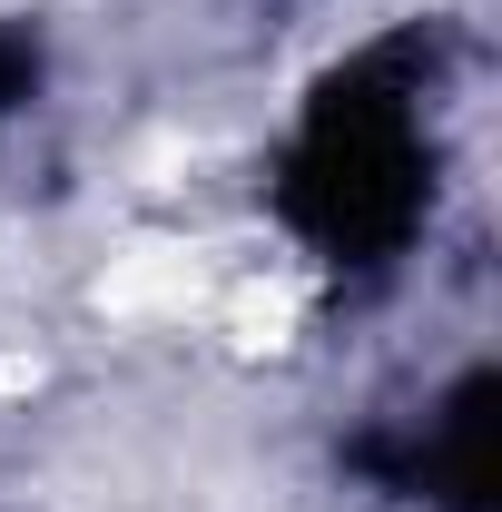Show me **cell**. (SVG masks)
<instances>
[{
	"mask_svg": "<svg viewBox=\"0 0 502 512\" xmlns=\"http://www.w3.org/2000/svg\"><path fill=\"white\" fill-rule=\"evenodd\" d=\"M30 99H40V40H30L20 20H0V119L30 109Z\"/></svg>",
	"mask_w": 502,
	"mask_h": 512,
	"instance_id": "3",
	"label": "cell"
},
{
	"mask_svg": "<svg viewBox=\"0 0 502 512\" xmlns=\"http://www.w3.org/2000/svg\"><path fill=\"white\" fill-rule=\"evenodd\" d=\"M434 30H394L375 50H355L345 69L315 79V99L296 109V138L276 148V217L286 237L335 266V276H375L424 237L443 188L434 148Z\"/></svg>",
	"mask_w": 502,
	"mask_h": 512,
	"instance_id": "1",
	"label": "cell"
},
{
	"mask_svg": "<svg viewBox=\"0 0 502 512\" xmlns=\"http://www.w3.org/2000/svg\"><path fill=\"white\" fill-rule=\"evenodd\" d=\"M355 473H375L394 503L424 512H493V375H463L404 434H365Z\"/></svg>",
	"mask_w": 502,
	"mask_h": 512,
	"instance_id": "2",
	"label": "cell"
}]
</instances>
